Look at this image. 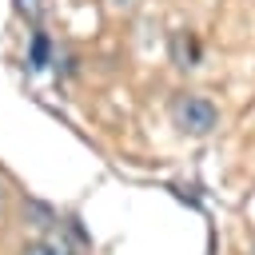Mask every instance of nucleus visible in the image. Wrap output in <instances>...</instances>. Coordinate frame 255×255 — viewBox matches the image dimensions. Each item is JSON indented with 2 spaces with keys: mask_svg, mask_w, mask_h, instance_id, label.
I'll list each match as a JSON object with an SVG mask.
<instances>
[{
  "mask_svg": "<svg viewBox=\"0 0 255 255\" xmlns=\"http://www.w3.org/2000/svg\"><path fill=\"white\" fill-rule=\"evenodd\" d=\"M44 60H48V40H44V36H36V48H32V64H36V68H44Z\"/></svg>",
  "mask_w": 255,
  "mask_h": 255,
  "instance_id": "5",
  "label": "nucleus"
},
{
  "mask_svg": "<svg viewBox=\"0 0 255 255\" xmlns=\"http://www.w3.org/2000/svg\"><path fill=\"white\" fill-rule=\"evenodd\" d=\"M20 255H72L64 243H52V239H36V243H28Z\"/></svg>",
  "mask_w": 255,
  "mask_h": 255,
  "instance_id": "3",
  "label": "nucleus"
},
{
  "mask_svg": "<svg viewBox=\"0 0 255 255\" xmlns=\"http://www.w3.org/2000/svg\"><path fill=\"white\" fill-rule=\"evenodd\" d=\"M171 120H175V128L187 131V135H207V131L219 124V112H215V104H211L207 96L183 92V96H175V104H171Z\"/></svg>",
  "mask_w": 255,
  "mask_h": 255,
  "instance_id": "1",
  "label": "nucleus"
},
{
  "mask_svg": "<svg viewBox=\"0 0 255 255\" xmlns=\"http://www.w3.org/2000/svg\"><path fill=\"white\" fill-rule=\"evenodd\" d=\"M112 4H128V0H112Z\"/></svg>",
  "mask_w": 255,
  "mask_h": 255,
  "instance_id": "6",
  "label": "nucleus"
},
{
  "mask_svg": "<svg viewBox=\"0 0 255 255\" xmlns=\"http://www.w3.org/2000/svg\"><path fill=\"white\" fill-rule=\"evenodd\" d=\"M171 52H175V64L179 68H195L199 64V40H195V32H175Z\"/></svg>",
  "mask_w": 255,
  "mask_h": 255,
  "instance_id": "2",
  "label": "nucleus"
},
{
  "mask_svg": "<svg viewBox=\"0 0 255 255\" xmlns=\"http://www.w3.org/2000/svg\"><path fill=\"white\" fill-rule=\"evenodd\" d=\"M40 8H44L40 0H16V12H20L24 20H40Z\"/></svg>",
  "mask_w": 255,
  "mask_h": 255,
  "instance_id": "4",
  "label": "nucleus"
}]
</instances>
